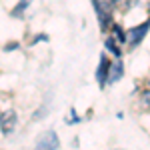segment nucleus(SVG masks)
<instances>
[{
    "label": "nucleus",
    "mask_w": 150,
    "mask_h": 150,
    "mask_svg": "<svg viewBox=\"0 0 150 150\" xmlns=\"http://www.w3.org/2000/svg\"><path fill=\"white\" fill-rule=\"evenodd\" d=\"M114 0H94V8H96V14L100 18V24L102 28L108 26L110 22V14H112V8H114Z\"/></svg>",
    "instance_id": "f257e3e1"
},
{
    "label": "nucleus",
    "mask_w": 150,
    "mask_h": 150,
    "mask_svg": "<svg viewBox=\"0 0 150 150\" xmlns=\"http://www.w3.org/2000/svg\"><path fill=\"white\" fill-rule=\"evenodd\" d=\"M36 146H38V148H58V146H60V140H58L56 132L48 130V132H44L40 138L36 140Z\"/></svg>",
    "instance_id": "f03ea898"
},
{
    "label": "nucleus",
    "mask_w": 150,
    "mask_h": 150,
    "mask_svg": "<svg viewBox=\"0 0 150 150\" xmlns=\"http://www.w3.org/2000/svg\"><path fill=\"white\" fill-rule=\"evenodd\" d=\"M16 126V114H14V110H6L4 114H0V128H2V132L4 134H10L12 130Z\"/></svg>",
    "instance_id": "7ed1b4c3"
},
{
    "label": "nucleus",
    "mask_w": 150,
    "mask_h": 150,
    "mask_svg": "<svg viewBox=\"0 0 150 150\" xmlns=\"http://www.w3.org/2000/svg\"><path fill=\"white\" fill-rule=\"evenodd\" d=\"M148 26L150 22H144V24H140V26H136V28H130V32H128V40H130V44H138L140 40H142V36L146 34V30H148Z\"/></svg>",
    "instance_id": "20e7f679"
},
{
    "label": "nucleus",
    "mask_w": 150,
    "mask_h": 150,
    "mask_svg": "<svg viewBox=\"0 0 150 150\" xmlns=\"http://www.w3.org/2000/svg\"><path fill=\"white\" fill-rule=\"evenodd\" d=\"M110 70V62L106 60V56H102V60H100V68H98V72H96V78H98V82L100 84H106V72Z\"/></svg>",
    "instance_id": "39448f33"
},
{
    "label": "nucleus",
    "mask_w": 150,
    "mask_h": 150,
    "mask_svg": "<svg viewBox=\"0 0 150 150\" xmlns=\"http://www.w3.org/2000/svg\"><path fill=\"white\" fill-rule=\"evenodd\" d=\"M140 104L150 110V90H144V92L140 94Z\"/></svg>",
    "instance_id": "423d86ee"
},
{
    "label": "nucleus",
    "mask_w": 150,
    "mask_h": 150,
    "mask_svg": "<svg viewBox=\"0 0 150 150\" xmlns=\"http://www.w3.org/2000/svg\"><path fill=\"white\" fill-rule=\"evenodd\" d=\"M120 76H122V64L112 66V70H110V80H116V78H120Z\"/></svg>",
    "instance_id": "0eeeda50"
},
{
    "label": "nucleus",
    "mask_w": 150,
    "mask_h": 150,
    "mask_svg": "<svg viewBox=\"0 0 150 150\" xmlns=\"http://www.w3.org/2000/svg\"><path fill=\"white\" fill-rule=\"evenodd\" d=\"M28 2H30V0H20V4H18V6L12 10V16H18V14H22V10L26 8V6H28Z\"/></svg>",
    "instance_id": "6e6552de"
},
{
    "label": "nucleus",
    "mask_w": 150,
    "mask_h": 150,
    "mask_svg": "<svg viewBox=\"0 0 150 150\" xmlns=\"http://www.w3.org/2000/svg\"><path fill=\"white\" fill-rule=\"evenodd\" d=\"M116 4H118V8H122V10H126L128 6H130V0H114Z\"/></svg>",
    "instance_id": "1a4fd4ad"
},
{
    "label": "nucleus",
    "mask_w": 150,
    "mask_h": 150,
    "mask_svg": "<svg viewBox=\"0 0 150 150\" xmlns=\"http://www.w3.org/2000/svg\"><path fill=\"white\" fill-rule=\"evenodd\" d=\"M106 44H108V48H110V50H114V54H116V56H118V54H120V50H118V48H116V44H114V42H112V40H108V42H106Z\"/></svg>",
    "instance_id": "9d476101"
},
{
    "label": "nucleus",
    "mask_w": 150,
    "mask_h": 150,
    "mask_svg": "<svg viewBox=\"0 0 150 150\" xmlns=\"http://www.w3.org/2000/svg\"><path fill=\"white\" fill-rule=\"evenodd\" d=\"M148 12H150V4H148Z\"/></svg>",
    "instance_id": "9b49d317"
}]
</instances>
